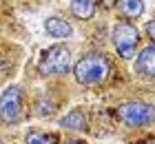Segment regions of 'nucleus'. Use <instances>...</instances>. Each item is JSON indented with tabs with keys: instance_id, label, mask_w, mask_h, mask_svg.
I'll return each instance as SVG.
<instances>
[{
	"instance_id": "1",
	"label": "nucleus",
	"mask_w": 155,
	"mask_h": 144,
	"mask_svg": "<svg viewBox=\"0 0 155 144\" xmlns=\"http://www.w3.org/2000/svg\"><path fill=\"white\" fill-rule=\"evenodd\" d=\"M111 73V62L104 53H87L75 62L73 75L82 86H97L102 84Z\"/></svg>"
},
{
	"instance_id": "2",
	"label": "nucleus",
	"mask_w": 155,
	"mask_h": 144,
	"mask_svg": "<svg viewBox=\"0 0 155 144\" xmlns=\"http://www.w3.org/2000/svg\"><path fill=\"white\" fill-rule=\"evenodd\" d=\"M117 120L129 129H144L155 124V106L140 100H129L115 109Z\"/></svg>"
},
{
	"instance_id": "3",
	"label": "nucleus",
	"mask_w": 155,
	"mask_h": 144,
	"mask_svg": "<svg viewBox=\"0 0 155 144\" xmlns=\"http://www.w3.org/2000/svg\"><path fill=\"white\" fill-rule=\"evenodd\" d=\"M25 120V93L20 86L11 84L0 93V124L16 126Z\"/></svg>"
},
{
	"instance_id": "4",
	"label": "nucleus",
	"mask_w": 155,
	"mask_h": 144,
	"mask_svg": "<svg viewBox=\"0 0 155 144\" xmlns=\"http://www.w3.org/2000/svg\"><path fill=\"white\" fill-rule=\"evenodd\" d=\"M71 69V53L67 47L53 45L42 53L38 62V71L42 75H64Z\"/></svg>"
},
{
	"instance_id": "5",
	"label": "nucleus",
	"mask_w": 155,
	"mask_h": 144,
	"mask_svg": "<svg viewBox=\"0 0 155 144\" xmlns=\"http://www.w3.org/2000/svg\"><path fill=\"white\" fill-rule=\"evenodd\" d=\"M140 42V31L129 22H120L113 27V45L117 49V53L122 58H133L135 55V47Z\"/></svg>"
},
{
	"instance_id": "6",
	"label": "nucleus",
	"mask_w": 155,
	"mask_h": 144,
	"mask_svg": "<svg viewBox=\"0 0 155 144\" xmlns=\"http://www.w3.org/2000/svg\"><path fill=\"white\" fill-rule=\"evenodd\" d=\"M135 71L142 78H155V45L144 47L135 58Z\"/></svg>"
},
{
	"instance_id": "7",
	"label": "nucleus",
	"mask_w": 155,
	"mask_h": 144,
	"mask_svg": "<svg viewBox=\"0 0 155 144\" xmlns=\"http://www.w3.org/2000/svg\"><path fill=\"white\" fill-rule=\"evenodd\" d=\"M60 126L67 129V131H87L89 118H87V113H84L80 106H75V109H71L69 113H64L60 118Z\"/></svg>"
},
{
	"instance_id": "8",
	"label": "nucleus",
	"mask_w": 155,
	"mask_h": 144,
	"mask_svg": "<svg viewBox=\"0 0 155 144\" xmlns=\"http://www.w3.org/2000/svg\"><path fill=\"white\" fill-rule=\"evenodd\" d=\"M45 29H47V33L51 35V38H69V35L73 33L71 25H69L64 18H58V16H53V18H47V22H45Z\"/></svg>"
},
{
	"instance_id": "9",
	"label": "nucleus",
	"mask_w": 155,
	"mask_h": 144,
	"mask_svg": "<svg viewBox=\"0 0 155 144\" xmlns=\"http://www.w3.org/2000/svg\"><path fill=\"white\" fill-rule=\"evenodd\" d=\"M95 2L97 0H71V13L80 20H89L95 13Z\"/></svg>"
},
{
	"instance_id": "10",
	"label": "nucleus",
	"mask_w": 155,
	"mask_h": 144,
	"mask_svg": "<svg viewBox=\"0 0 155 144\" xmlns=\"http://www.w3.org/2000/svg\"><path fill=\"white\" fill-rule=\"evenodd\" d=\"M117 7L126 18H140L144 13V2L142 0H117Z\"/></svg>"
},
{
	"instance_id": "11",
	"label": "nucleus",
	"mask_w": 155,
	"mask_h": 144,
	"mask_svg": "<svg viewBox=\"0 0 155 144\" xmlns=\"http://www.w3.org/2000/svg\"><path fill=\"white\" fill-rule=\"evenodd\" d=\"M25 144H58V138H55L53 133H47V131H38V129H33V131L27 133Z\"/></svg>"
},
{
	"instance_id": "12",
	"label": "nucleus",
	"mask_w": 155,
	"mask_h": 144,
	"mask_svg": "<svg viewBox=\"0 0 155 144\" xmlns=\"http://www.w3.org/2000/svg\"><path fill=\"white\" fill-rule=\"evenodd\" d=\"M146 31H149V35L153 38V45H155V20H151V22L146 25Z\"/></svg>"
},
{
	"instance_id": "13",
	"label": "nucleus",
	"mask_w": 155,
	"mask_h": 144,
	"mask_svg": "<svg viewBox=\"0 0 155 144\" xmlns=\"http://www.w3.org/2000/svg\"><path fill=\"white\" fill-rule=\"evenodd\" d=\"M100 2H102L104 7H111V5H115V0H100Z\"/></svg>"
},
{
	"instance_id": "14",
	"label": "nucleus",
	"mask_w": 155,
	"mask_h": 144,
	"mask_svg": "<svg viewBox=\"0 0 155 144\" xmlns=\"http://www.w3.org/2000/svg\"><path fill=\"white\" fill-rule=\"evenodd\" d=\"M64 144H87L84 140H69V142H64Z\"/></svg>"
},
{
	"instance_id": "15",
	"label": "nucleus",
	"mask_w": 155,
	"mask_h": 144,
	"mask_svg": "<svg viewBox=\"0 0 155 144\" xmlns=\"http://www.w3.org/2000/svg\"><path fill=\"white\" fill-rule=\"evenodd\" d=\"M140 144H155V140H149V142H140Z\"/></svg>"
},
{
	"instance_id": "16",
	"label": "nucleus",
	"mask_w": 155,
	"mask_h": 144,
	"mask_svg": "<svg viewBox=\"0 0 155 144\" xmlns=\"http://www.w3.org/2000/svg\"><path fill=\"white\" fill-rule=\"evenodd\" d=\"M0 144H5V142H2V140H0Z\"/></svg>"
}]
</instances>
